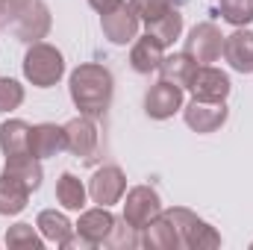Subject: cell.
<instances>
[{"label": "cell", "instance_id": "8", "mask_svg": "<svg viewBox=\"0 0 253 250\" xmlns=\"http://www.w3.org/2000/svg\"><path fill=\"white\" fill-rule=\"evenodd\" d=\"M100 27H103V36L112 42V44H129L138 39V27H141V18L132 12L129 3H118L115 9L103 12L100 15Z\"/></svg>", "mask_w": 253, "mask_h": 250}, {"label": "cell", "instance_id": "25", "mask_svg": "<svg viewBox=\"0 0 253 250\" xmlns=\"http://www.w3.org/2000/svg\"><path fill=\"white\" fill-rule=\"evenodd\" d=\"M6 245H9V248H24V250H42L44 236H42L39 227H33V224H15V227H9V233H6Z\"/></svg>", "mask_w": 253, "mask_h": 250}, {"label": "cell", "instance_id": "13", "mask_svg": "<svg viewBox=\"0 0 253 250\" xmlns=\"http://www.w3.org/2000/svg\"><path fill=\"white\" fill-rule=\"evenodd\" d=\"M224 59L239 74H253V33L245 27H236V33L224 36Z\"/></svg>", "mask_w": 253, "mask_h": 250}, {"label": "cell", "instance_id": "29", "mask_svg": "<svg viewBox=\"0 0 253 250\" xmlns=\"http://www.w3.org/2000/svg\"><path fill=\"white\" fill-rule=\"evenodd\" d=\"M129 6H132V12L147 24V21L165 15L168 9H174V0H129Z\"/></svg>", "mask_w": 253, "mask_h": 250}, {"label": "cell", "instance_id": "21", "mask_svg": "<svg viewBox=\"0 0 253 250\" xmlns=\"http://www.w3.org/2000/svg\"><path fill=\"white\" fill-rule=\"evenodd\" d=\"M194 71H197V62L191 59L186 50H183V53H168V56L162 59V65H159L162 80H168V83H174V85H180V88H189Z\"/></svg>", "mask_w": 253, "mask_h": 250}, {"label": "cell", "instance_id": "22", "mask_svg": "<svg viewBox=\"0 0 253 250\" xmlns=\"http://www.w3.org/2000/svg\"><path fill=\"white\" fill-rule=\"evenodd\" d=\"M36 227H39V233L44 236V242H53V245H62L65 239L77 230V227L68 221V215L56 212V209H44V212H39Z\"/></svg>", "mask_w": 253, "mask_h": 250}, {"label": "cell", "instance_id": "1", "mask_svg": "<svg viewBox=\"0 0 253 250\" xmlns=\"http://www.w3.org/2000/svg\"><path fill=\"white\" fill-rule=\"evenodd\" d=\"M68 91H71V100L74 106L80 109V115H88V118H100L109 103H112V94H115V77L109 68L97 62H85L77 65L71 71V80H68Z\"/></svg>", "mask_w": 253, "mask_h": 250}, {"label": "cell", "instance_id": "14", "mask_svg": "<svg viewBox=\"0 0 253 250\" xmlns=\"http://www.w3.org/2000/svg\"><path fill=\"white\" fill-rule=\"evenodd\" d=\"M141 248H147V250H177V248H183L180 233H177L174 221H171L165 212H159V215L141 230Z\"/></svg>", "mask_w": 253, "mask_h": 250}, {"label": "cell", "instance_id": "7", "mask_svg": "<svg viewBox=\"0 0 253 250\" xmlns=\"http://www.w3.org/2000/svg\"><path fill=\"white\" fill-rule=\"evenodd\" d=\"M183 118H186V124L194 132L209 135V132H215V129H221V126L227 124L230 109H227L224 100H197L194 97L189 106H183Z\"/></svg>", "mask_w": 253, "mask_h": 250}, {"label": "cell", "instance_id": "15", "mask_svg": "<svg viewBox=\"0 0 253 250\" xmlns=\"http://www.w3.org/2000/svg\"><path fill=\"white\" fill-rule=\"evenodd\" d=\"M115 221H118V218L109 212V206H94V209H83V215H80V221H77L74 227H77V233H83L85 239H91V242L100 248V245L109 239Z\"/></svg>", "mask_w": 253, "mask_h": 250}, {"label": "cell", "instance_id": "28", "mask_svg": "<svg viewBox=\"0 0 253 250\" xmlns=\"http://www.w3.org/2000/svg\"><path fill=\"white\" fill-rule=\"evenodd\" d=\"M135 233H138V230L129 227L124 218H121V221H115V227H112V233H109V239H106L103 245H106V248H138L141 239H138Z\"/></svg>", "mask_w": 253, "mask_h": 250}, {"label": "cell", "instance_id": "20", "mask_svg": "<svg viewBox=\"0 0 253 250\" xmlns=\"http://www.w3.org/2000/svg\"><path fill=\"white\" fill-rule=\"evenodd\" d=\"M144 27H147V36H150V39H156L162 47H171V44L183 36V12L174 6V9H168L165 15L147 21Z\"/></svg>", "mask_w": 253, "mask_h": 250}, {"label": "cell", "instance_id": "3", "mask_svg": "<svg viewBox=\"0 0 253 250\" xmlns=\"http://www.w3.org/2000/svg\"><path fill=\"white\" fill-rule=\"evenodd\" d=\"M171 221H174V227H177V233H180V242H183V248L189 250H212V248H221V233L212 227V224H206V221H200L191 209H183V206H177V209H162Z\"/></svg>", "mask_w": 253, "mask_h": 250}, {"label": "cell", "instance_id": "5", "mask_svg": "<svg viewBox=\"0 0 253 250\" xmlns=\"http://www.w3.org/2000/svg\"><path fill=\"white\" fill-rule=\"evenodd\" d=\"M162 212V200H159V191L150 186H132L126 191L124 200V221L129 227H135L138 233Z\"/></svg>", "mask_w": 253, "mask_h": 250}, {"label": "cell", "instance_id": "6", "mask_svg": "<svg viewBox=\"0 0 253 250\" xmlns=\"http://www.w3.org/2000/svg\"><path fill=\"white\" fill-rule=\"evenodd\" d=\"M224 50V36L215 24L203 21V24H194L189 30V39H186V53L197 65H209V62H218Z\"/></svg>", "mask_w": 253, "mask_h": 250}, {"label": "cell", "instance_id": "27", "mask_svg": "<svg viewBox=\"0 0 253 250\" xmlns=\"http://www.w3.org/2000/svg\"><path fill=\"white\" fill-rule=\"evenodd\" d=\"M24 103V85L12 77H0V112H12Z\"/></svg>", "mask_w": 253, "mask_h": 250}, {"label": "cell", "instance_id": "31", "mask_svg": "<svg viewBox=\"0 0 253 250\" xmlns=\"http://www.w3.org/2000/svg\"><path fill=\"white\" fill-rule=\"evenodd\" d=\"M118 3H121V0H88V6H91L94 12H100V15L109 12V9H115Z\"/></svg>", "mask_w": 253, "mask_h": 250}, {"label": "cell", "instance_id": "12", "mask_svg": "<svg viewBox=\"0 0 253 250\" xmlns=\"http://www.w3.org/2000/svg\"><path fill=\"white\" fill-rule=\"evenodd\" d=\"M50 9L42 3V0H36L33 6H27L15 21H12V30H15V36H18V42H24V44H36V42H42L47 33H50Z\"/></svg>", "mask_w": 253, "mask_h": 250}, {"label": "cell", "instance_id": "16", "mask_svg": "<svg viewBox=\"0 0 253 250\" xmlns=\"http://www.w3.org/2000/svg\"><path fill=\"white\" fill-rule=\"evenodd\" d=\"M3 174H6V177H12L15 183H21V186L27 188L30 194L42 186V180H44L42 159H36L33 153H24V156H9V159H6V165H3Z\"/></svg>", "mask_w": 253, "mask_h": 250}, {"label": "cell", "instance_id": "26", "mask_svg": "<svg viewBox=\"0 0 253 250\" xmlns=\"http://www.w3.org/2000/svg\"><path fill=\"white\" fill-rule=\"evenodd\" d=\"M221 18L233 27H248L253 21V0H221Z\"/></svg>", "mask_w": 253, "mask_h": 250}, {"label": "cell", "instance_id": "33", "mask_svg": "<svg viewBox=\"0 0 253 250\" xmlns=\"http://www.w3.org/2000/svg\"><path fill=\"white\" fill-rule=\"evenodd\" d=\"M251 248H253V245H251Z\"/></svg>", "mask_w": 253, "mask_h": 250}, {"label": "cell", "instance_id": "9", "mask_svg": "<svg viewBox=\"0 0 253 250\" xmlns=\"http://www.w3.org/2000/svg\"><path fill=\"white\" fill-rule=\"evenodd\" d=\"M180 109H183V88L180 85H174L168 80H159L156 85L147 88V94H144V112H147V118L168 121Z\"/></svg>", "mask_w": 253, "mask_h": 250}, {"label": "cell", "instance_id": "24", "mask_svg": "<svg viewBox=\"0 0 253 250\" xmlns=\"http://www.w3.org/2000/svg\"><path fill=\"white\" fill-rule=\"evenodd\" d=\"M27 200H30V191L15 183L12 177L0 174V215H21L27 209Z\"/></svg>", "mask_w": 253, "mask_h": 250}, {"label": "cell", "instance_id": "2", "mask_svg": "<svg viewBox=\"0 0 253 250\" xmlns=\"http://www.w3.org/2000/svg\"><path fill=\"white\" fill-rule=\"evenodd\" d=\"M65 74V56L62 50H56L47 42H36L30 44L27 56H24V77L27 83H33L36 88H53Z\"/></svg>", "mask_w": 253, "mask_h": 250}, {"label": "cell", "instance_id": "19", "mask_svg": "<svg viewBox=\"0 0 253 250\" xmlns=\"http://www.w3.org/2000/svg\"><path fill=\"white\" fill-rule=\"evenodd\" d=\"M30 129L33 126L27 121H21V118H9V121L0 124V150H3L6 159L30 153Z\"/></svg>", "mask_w": 253, "mask_h": 250}, {"label": "cell", "instance_id": "18", "mask_svg": "<svg viewBox=\"0 0 253 250\" xmlns=\"http://www.w3.org/2000/svg\"><path fill=\"white\" fill-rule=\"evenodd\" d=\"M162 59H165V47H162L156 39H150L147 33H144L141 39H135V42H132V50H129V65H132V71H135V74H150V71H159Z\"/></svg>", "mask_w": 253, "mask_h": 250}, {"label": "cell", "instance_id": "10", "mask_svg": "<svg viewBox=\"0 0 253 250\" xmlns=\"http://www.w3.org/2000/svg\"><path fill=\"white\" fill-rule=\"evenodd\" d=\"M126 191V174L118 165H103L94 171V177L88 180V194L97 206H112L121 203Z\"/></svg>", "mask_w": 253, "mask_h": 250}, {"label": "cell", "instance_id": "11", "mask_svg": "<svg viewBox=\"0 0 253 250\" xmlns=\"http://www.w3.org/2000/svg\"><path fill=\"white\" fill-rule=\"evenodd\" d=\"M189 91L197 100H227V94L233 91V83L221 68L197 65V71H194V77L189 83Z\"/></svg>", "mask_w": 253, "mask_h": 250}, {"label": "cell", "instance_id": "30", "mask_svg": "<svg viewBox=\"0 0 253 250\" xmlns=\"http://www.w3.org/2000/svg\"><path fill=\"white\" fill-rule=\"evenodd\" d=\"M36 0H6V9H9V15H12V21L27 9V6H33Z\"/></svg>", "mask_w": 253, "mask_h": 250}, {"label": "cell", "instance_id": "17", "mask_svg": "<svg viewBox=\"0 0 253 250\" xmlns=\"http://www.w3.org/2000/svg\"><path fill=\"white\" fill-rule=\"evenodd\" d=\"M65 150V126L36 124L30 129V153L36 159H50Z\"/></svg>", "mask_w": 253, "mask_h": 250}, {"label": "cell", "instance_id": "4", "mask_svg": "<svg viewBox=\"0 0 253 250\" xmlns=\"http://www.w3.org/2000/svg\"><path fill=\"white\" fill-rule=\"evenodd\" d=\"M100 147V132H97V124L94 118L88 115H77L65 124V150L83 162H91L94 153Z\"/></svg>", "mask_w": 253, "mask_h": 250}, {"label": "cell", "instance_id": "23", "mask_svg": "<svg viewBox=\"0 0 253 250\" xmlns=\"http://www.w3.org/2000/svg\"><path fill=\"white\" fill-rule=\"evenodd\" d=\"M85 186H83V180L80 177H74L71 171H65L62 177L56 180V200H59V206L68 209V212H83L85 209Z\"/></svg>", "mask_w": 253, "mask_h": 250}, {"label": "cell", "instance_id": "32", "mask_svg": "<svg viewBox=\"0 0 253 250\" xmlns=\"http://www.w3.org/2000/svg\"><path fill=\"white\" fill-rule=\"evenodd\" d=\"M6 24H12V15L6 9V0H0V27H6Z\"/></svg>", "mask_w": 253, "mask_h": 250}]
</instances>
